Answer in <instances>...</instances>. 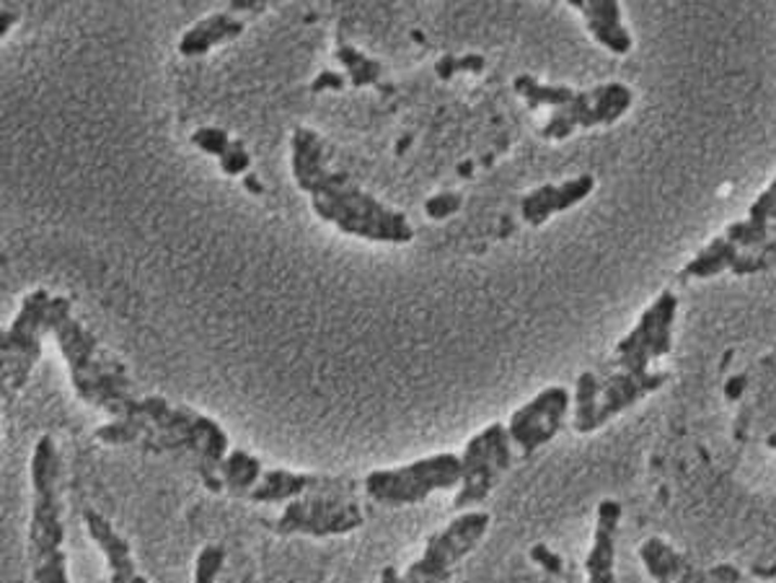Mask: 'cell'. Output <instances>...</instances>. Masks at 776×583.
<instances>
[{"mask_svg":"<svg viewBox=\"0 0 776 583\" xmlns=\"http://www.w3.org/2000/svg\"><path fill=\"white\" fill-rule=\"evenodd\" d=\"M293 177L310 198L316 216L349 237L407 244L415 229L404 213L378 203L349 174L327 166V145L308 127L293 132Z\"/></svg>","mask_w":776,"mask_h":583,"instance_id":"6da1fadb","label":"cell"},{"mask_svg":"<svg viewBox=\"0 0 776 583\" xmlns=\"http://www.w3.org/2000/svg\"><path fill=\"white\" fill-rule=\"evenodd\" d=\"M99 439L114 446L143 444L151 452L194 454L205 485L222 491L220 467L228 454V435L215 420L189 407H171L164 397L138 400L127 418L101 428Z\"/></svg>","mask_w":776,"mask_h":583,"instance_id":"7a4b0ae2","label":"cell"},{"mask_svg":"<svg viewBox=\"0 0 776 583\" xmlns=\"http://www.w3.org/2000/svg\"><path fill=\"white\" fill-rule=\"evenodd\" d=\"M47 332H52L55 343L71 368L73 389L86 405L110 413L114 420L127 418L138 400L132 397V381L123 360H117L99 340L73 317V301L52 296L47 314Z\"/></svg>","mask_w":776,"mask_h":583,"instance_id":"3957f363","label":"cell"},{"mask_svg":"<svg viewBox=\"0 0 776 583\" xmlns=\"http://www.w3.org/2000/svg\"><path fill=\"white\" fill-rule=\"evenodd\" d=\"M58 480L60 457L55 441L50 435H42L34 446L31 457L34 508L29 527V558L37 583H71L67 581V558L63 549L65 524Z\"/></svg>","mask_w":776,"mask_h":583,"instance_id":"277c9868","label":"cell"},{"mask_svg":"<svg viewBox=\"0 0 776 583\" xmlns=\"http://www.w3.org/2000/svg\"><path fill=\"white\" fill-rule=\"evenodd\" d=\"M463 480L461 457L435 454L399 469H376L366 478V493L383 506L422 504L433 491H450Z\"/></svg>","mask_w":776,"mask_h":583,"instance_id":"5b68a950","label":"cell"},{"mask_svg":"<svg viewBox=\"0 0 776 583\" xmlns=\"http://www.w3.org/2000/svg\"><path fill=\"white\" fill-rule=\"evenodd\" d=\"M667 381L665 373H613V377L600 381L593 371L580 373L577 394H575V431L593 433L600 426L609 423L626 407L637 405L647 394L658 392Z\"/></svg>","mask_w":776,"mask_h":583,"instance_id":"8992f818","label":"cell"},{"mask_svg":"<svg viewBox=\"0 0 776 583\" xmlns=\"http://www.w3.org/2000/svg\"><path fill=\"white\" fill-rule=\"evenodd\" d=\"M52 296L44 288H37L24 299L22 312L0 338V358H3V394L18 392L29 381L34 366L42 358V332L47 330Z\"/></svg>","mask_w":776,"mask_h":583,"instance_id":"52a82bcc","label":"cell"},{"mask_svg":"<svg viewBox=\"0 0 776 583\" xmlns=\"http://www.w3.org/2000/svg\"><path fill=\"white\" fill-rule=\"evenodd\" d=\"M489 529V514L469 511L450 521L443 532H435L424 545L420 560L409 566L399 583H445L454 568L482 542Z\"/></svg>","mask_w":776,"mask_h":583,"instance_id":"ba28073f","label":"cell"},{"mask_svg":"<svg viewBox=\"0 0 776 583\" xmlns=\"http://www.w3.org/2000/svg\"><path fill=\"white\" fill-rule=\"evenodd\" d=\"M510 441L512 439L508 428L503 423H492L466 444V452L461 457V493H458L454 500L456 511H466V508L482 504V500L495 491L497 480L503 478V472H508L512 465Z\"/></svg>","mask_w":776,"mask_h":583,"instance_id":"9c48e42d","label":"cell"},{"mask_svg":"<svg viewBox=\"0 0 776 583\" xmlns=\"http://www.w3.org/2000/svg\"><path fill=\"white\" fill-rule=\"evenodd\" d=\"M632 106V89L624 84H603L590 91H577L570 102L551 110L549 123L542 127V138L564 140L570 138L577 127L613 125L619 117H624Z\"/></svg>","mask_w":776,"mask_h":583,"instance_id":"30bf717a","label":"cell"},{"mask_svg":"<svg viewBox=\"0 0 776 583\" xmlns=\"http://www.w3.org/2000/svg\"><path fill=\"white\" fill-rule=\"evenodd\" d=\"M678 299L671 291L660 293L658 301L639 317L637 327L616 345V364L621 371L645 377L652 358H663L673 347V321Z\"/></svg>","mask_w":776,"mask_h":583,"instance_id":"8fae6325","label":"cell"},{"mask_svg":"<svg viewBox=\"0 0 776 583\" xmlns=\"http://www.w3.org/2000/svg\"><path fill=\"white\" fill-rule=\"evenodd\" d=\"M362 508L353 500L332 495H310L290 500L275 524L278 534H310V537H334L362 527Z\"/></svg>","mask_w":776,"mask_h":583,"instance_id":"7c38bea8","label":"cell"},{"mask_svg":"<svg viewBox=\"0 0 776 583\" xmlns=\"http://www.w3.org/2000/svg\"><path fill=\"white\" fill-rule=\"evenodd\" d=\"M567 410H570V392L564 386H549L542 394H536L529 405H523L521 410L512 413L508 431L510 439L523 452V457H531L536 448L549 444L562 431Z\"/></svg>","mask_w":776,"mask_h":583,"instance_id":"4fadbf2b","label":"cell"},{"mask_svg":"<svg viewBox=\"0 0 776 583\" xmlns=\"http://www.w3.org/2000/svg\"><path fill=\"white\" fill-rule=\"evenodd\" d=\"M639 558H643L647 573L658 583H743V575L735 566L722 562V566L704 571L660 537L643 542Z\"/></svg>","mask_w":776,"mask_h":583,"instance_id":"5bb4252c","label":"cell"},{"mask_svg":"<svg viewBox=\"0 0 776 583\" xmlns=\"http://www.w3.org/2000/svg\"><path fill=\"white\" fill-rule=\"evenodd\" d=\"M349 482L342 480H329V478H316V474H295L288 472V469H269V472L262 474V482L254 487L249 498L254 504H280V500H295V495L303 493H321V495H332V493H347ZM336 498V495H332Z\"/></svg>","mask_w":776,"mask_h":583,"instance_id":"9a60e30c","label":"cell"},{"mask_svg":"<svg viewBox=\"0 0 776 583\" xmlns=\"http://www.w3.org/2000/svg\"><path fill=\"white\" fill-rule=\"evenodd\" d=\"M593 187H596V177H593V174H580V177L570 179V182L564 185L538 187V190H533L523 198V218L529 220L531 226H544L555 213H562L567 207L583 203L593 192Z\"/></svg>","mask_w":776,"mask_h":583,"instance_id":"2e32d148","label":"cell"},{"mask_svg":"<svg viewBox=\"0 0 776 583\" xmlns=\"http://www.w3.org/2000/svg\"><path fill=\"white\" fill-rule=\"evenodd\" d=\"M621 524V504L613 498H606L598 504V524L593 549L585 558V571L590 583H616L613 575V562H616V534Z\"/></svg>","mask_w":776,"mask_h":583,"instance_id":"e0dca14e","label":"cell"},{"mask_svg":"<svg viewBox=\"0 0 776 583\" xmlns=\"http://www.w3.org/2000/svg\"><path fill=\"white\" fill-rule=\"evenodd\" d=\"M84 521H86V529H89L91 540L97 542L101 553H104L106 566H110V573H112V583H148L143 575L138 573V568H135L130 542H127L123 534L104 519V516L89 508V511L84 514Z\"/></svg>","mask_w":776,"mask_h":583,"instance_id":"ac0fdd59","label":"cell"},{"mask_svg":"<svg viewBox=\"0 0 776 583\" xmlns=\"http://www.w3.org/2000/svg\"><path fill=\"white\" fill-rule=\"evenodd\" d=\"M567 5L583 13L590 35L613 55H626L632 50V35L621 24V3L616 0H570Z\"/></svg>","mask_w":776,"mask_h":583,"instance_id":"d6986e66","label":"cell"},{"mask_svg":"<svg viewBox=\"0 0 776 583\" xmlns=\"http://www.w3.org/2000/svg\"><path fill=\"white\" fill-rule=\"evenodd\" d=\"M766 259L755 257V254H740L738 246L733 241H727L725 237L714 239L707 250H701L697 257L691 259L684 267V275H691V278H712V275H720L725 270H733L735 275H751L766 270Z\"/></svg>","mask_w":776,"mask_h":583,"instance_id":"ffe728a7","label":"cell"},{"mask_svg":"<svg viewBox=\"0 0 776 583\" xmlns=\"http://www.w3.org/2000/svg\"><path fill=\"white\" fill-rule=\"evenodd\" d=\"M241 35H244V22L241 18H233L231 13H215V16H207L205 22L192 26L181 37L179 52L185 58H198L222 42H233Z\"/></svg>","mask_w":776,"mask_h":583,"instance_id":"44dd1931","label":"cell"},{"mask_svg":"<svg viewBox=\"0 0 776 583\" xmlns=\"http://www.w3.org/2000/svg\"><path fill=\"white\" fill-rule=\"evenodd\" d=\"M748 213H751L748 220H740V224H733L730 229H727L725 239L733 241L735 246H755L766 241L768 220H774L776 213V179L774 185L755 200Z\"/></svg>","mask_w":776,"mask_h":583,"instance_id":"7402d4cb","label":"cell"},{"mask_svg":"<svg viewBox=\"0 0 776 583\" xmlns=\"http://www.w3.org/2000/svg\"><path fill=\"white\" fill-rule=\"evenodd\" d=\"M262 478V465L256 457H249L246 452L228 454L220 467V480L231 495H252L254 482Z\"/></svg>","mask_w":776,"mask_h":583,"instance_id":"603a6c76","label":"cell"},{"mask_svg":"<svg viewBox=\"0 0 776 583\" xmlns=\"http://www.w3.org/2000/svg\"><path fill=\"white\" fill-rule=\"evenodd\" d=\"M336 60H342L344 68L349 71V78H353L355 86H368V84H373V80H378V76H381V65H378L376 60L362 55V52H357L355 47H340Z\"/></svg>","mask_w":776,"mask_h":583,"instance_id":"cb8c5ba5","label":"cell"},{"mask_svg":"<svg viewBox=\"0 0 776 583\" xmlns=\"http://www.w3.org/2000/svg\"><path fill=\"white\" fill-rule=\"evenodd\" d=\"M222 562H226V549L220 545H207L200 553L198 566H194V583H215Z\"/></svg>","mask_w":776,"mask_h":583,"instance_id":"d4e9b609","label":"cell"},{"mask_svg":"<svg viewBox=\"0 0 776 583\" xmlns=\"http://www.w3.org/2000/svg\"><path fill=\"white\" fill-rule=\"evenodd\" d=\"M192 143L200 145L205 153H215V156L220 159L222 153L228 151V145H231V138H228L222 130H218V127H200V130L192 136Z\"/></svg>","mask_w":776,"mask_h":583,"instance_id":"484cf974","label":"cell"},{"mask_svg":"<svg viewBox=\"0 0 776 583\" xmlns=\"http://www.w3.org/2000/svg\"><path fill=\"white\" fill-rule=\"evenodd\" d=\"M463 205V198L458 192H441L435 194V198H430L428 203H424V213H428L433 220L448 218L458 213V207Z\"/></svg>","mask_w":776,"mask_h":583,"instance_id":"4316f807","label":"cell"},{"mask_svg":"<svg viewBox=\"0 0 776 583\" xmlns=\"http://www.w3.org/2000/svg\"><path fill=\"white\" fill-rule=\"evenodd\" d=\"M249 164H252V159H249L244 143H241V140H231L228 151L220 156L222 172H226V174H241V172L249 169Z\"/></svg>","mask_w":776,"mask_h":583,"instance_id":"83f0119b","label":"cell"},{"mask_svg":"<svg viewBox=\"0 0 776 583\" xmlns=\"http://www.w3.org/2000/svg\"><path fill=\"white\" fill-rule=\"evenodd\" d=\"M531 558H533V562H538V566H542L546 573H551V575L562 573V558H559L557 553H551V549L546 545H533L531 547Z\"/></svg>","mask_w":776,"mask_h":583,"instance_id":"f1b7e54d","label":"cell"},{"mask_svg":"<svg viewBox=\"0 0 776 583\" xmlns=\"http://www.w3.org/2000/svg\"><path fill=\"white\" fill-rule=\"evenodd\" d=\"M342 86H344V78L336 76V73H332V71H323L321 76L314 80L316 91H323V89H336V91H340Z\"/></svg>","mask_w":776,"mask_h":583,"instance_id":"f546056e","label":"cell"},{"mask_svg":"<svg viewBox=\"0 0 776 583\" xmlns=\"http://www.w3.org/2000/svg\"><path fill=\"white\" fill-rule=\"evenodd\" d=\"M456 71L482 73V71H484V58H479V55H466V58H461V60H456Z\"/></svg>","mask_w":776,"mask_h":583,"instance_id":"4dcf8cb0","label":"cell"},{"mask_svg":"<svg viewBox=\"0 0 776 583\" xmlns=\"http://www.w3.org/2000/svg\"><path fill=\"white\" fill-rule=\"evenodd\" d=\"M13 22H16V11H11V9L0 11V35H3V37L9 35Z\"/></svg>","mask_w":776,"mask_h":583,"instance_id":"1f68e13d","label":"cell"},{"mask_svg":"<svg viewBox=\"0 0 776 583\" xmlns=\"http://www.w3.org/2000/svg\"><path fill=\"white\" fill-rule=\"evenodd\" d=\"M743 386H746V379L743 377H738L733 381V384H727V397L730 400H738L740 397V392H743Z\"/></svg>","mask_w":776,"mask_h":583,"instance_id":"d6a6232c","label":"cell"},{"mask_svg":"<svg viewBox=\"0 0 776 583\" xmlns=\"http://www.w3.org/2000/svg\"><path fill=\"white\" fill-rule=\"evenodd\" d=\"M262 9H265V3H252V0H246V3L236 0V3H231V11H262Z\"/></svg>","mask_w":776,"mask_h":583,"instance_id":"836d02e7","label":"cell"},{"mask_svg":"<svg viewBox=\"0 0 776 583\" xmlns=\"http://www.w3.org/2000/svg\"><path fill=\"white\" fill-rule=\"evenodd\" d=\"M246 187H249V190H256V194H259V192H262V187H259V179H256V177H254V174H249V177H246Z\"/></svg>","mask_w":776,"mask_h":583,"instance_id":"e575fe53","label":"cell"},{"mask_svg":"<svg viewBox=\"0 0 776 583\" xmlns=\"http://www.w3.org/2000/svg\"><path fill=\"white\" fill-rule=\"evenodd\" d=\"M768 446L776 448V435H772V439H768Z\"/></svg>","mask_w":776,"mask_h":583,"instance_id":"d590c367","label":"cell"}]
</instances>
